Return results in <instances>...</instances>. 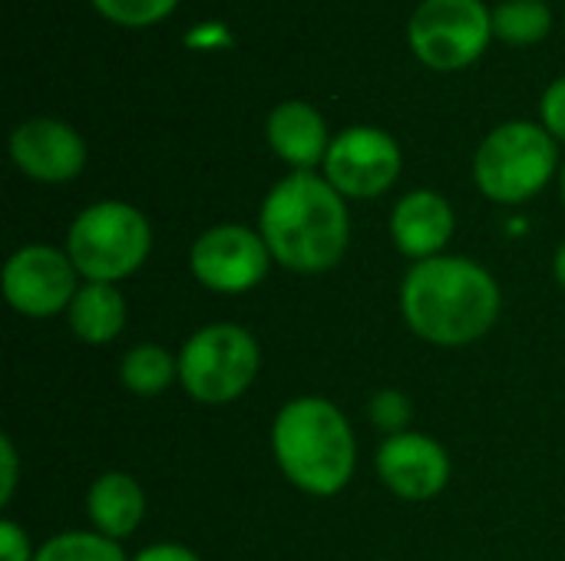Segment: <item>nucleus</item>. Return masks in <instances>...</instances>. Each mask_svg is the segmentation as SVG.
<instances>
[{
  "label": "nucleus",
  "instance_id": "obj_1",
  "mask_svg": "<svg viewBox=\"0 0 565 561\" xmlns=\"http://www.w3.org/2000/svg\"><path fill=\"white\" fill-rule=\"evenodd\" d=\"M500 284L473 258L437 255L417 261L401 284L407 327L434 347H467L500 317Z\"/></svg>",
  "mask_w": 565,
  "mask_h": 561
},
{
  "label": "nucleus",
  "instance_id": "obj_2",
  "mask_svg": "<svg viewBox=\"0 0 565 561\" xmlns=\"http://www.w3.org/2000/svg\"><path fill=\"white\" fill-rule=\"evenodd\" d=\"M258 231L281 268L295 274L331 271L351 238L348 198L318 172H291L265 195Z\"/></svg>",
  "mask_w": 565,
  "mask_h": 561
},
{
  "label": "nucleus",
  "instance_id": "obj_3",
  "mask_svg": "<svg viewBox=\"0 0 565 561\" xmlns=\"http://www.w3.org/2000/svg\"><path fill=\"white\" fill-rule=\"evenodd\" d=\"M271 450L285 479L318 499L338 496L358 466L354 430L324 397L288 400L271 423Z\"/></svg>",
  "mask_w": 565,
  "mask_h": 561
},
{
  "label": "nucleus",
  "instance_id": "obj_4",
  "mask_svg": "<svg viewBox=\"0 0 565 561\" xmlns=\"http://www.w3.org/2000/svg\"><path fill=\"white\" fill-rule=\"evenodd\" d=\"M149 251V218L136 205L119 198H106L83 208L66 231V255L86 281L119 284L146 265Z\"/></svg>",
  "mask_w": 565,
  "mask_h": 561
},
{
  "label": "nucleus",
  "instance_id": "obj_5",
  "mask_svg": "<svg viewBox=\"0 0 565 561\" xmlns=\"http://www.w3.org/2000/svg\"><path fill=\"white\" fill-rule=\"evenodd\" d=\"M556 139L526 119L497 126L473 155V182L497 205H523L536 198L556 175Z\"/></svg>",
  "mask_w": 565,
  "mask_h": 561
},
{
  "label": "nucleus",
  "instance_id": "obj_6",
  "mask_svg": "<svg viewBox=\"0 0 565 561\" xmlns=\"http://www.w3.org/2000/svg\"><path fill=\"white\" fill-rule=\"evenodd\" d=\"M262 347L238 324H205L179 350V384L202 407L235 403L258 377Z\"/></svg>",
  "mask_w": 565,
  "mask_h": 561
},
{
  "label": "nucleus",
  "instance_id": "obj_7",
  "mask_svg": "<svg viewBox=\"0 0 565 561\" xmlns=\"http://www.w3.org/2000/svg\"><path fill=\"white\" fill-rule=\"evenodd\" d=\"M493 40V10L483 0H420L407 20L414 56L437 73L473 66Z\"/></svg>",
  "mask_w": 565,
  "mask_h": 561
},
{
  "label": "nucleus",
  "instance_id": "obj_8",
  "mask_svg": "<svg viewBox=\"0 0 565 561\" xmlns=\"http://www.w3.org/2000/svg\"><path fill=\"white\" fill-rule=\"evenodd\" d=\"M189 268L212 294H248L271 268V251L262 231L245 225H215L192 241Z\"/></svg>",
  "mask_w": 565,
  "mask_h": 561
},
{
  "label": "nucleus",
  "instance_id": "obj_9",
  "mask_svg": "<svg viewBox=\"0 0 565 561\" xmlns=\"http://www.w3.org/2000/svg\"><path fill=\"white\" fill-rule=\"evenodd\" d=\"M404 169V152L397 139L377 126H351L331 139L324 155V179L344 198H377L384 195Z\"/></svg>",
  "mask_w": 565,
  "mask_h": 561
},
{
  "label": "nucleus",
  "instance_id": "obj_10",
  "mask_svg": "<svg viewBox=\"0 0 565 561\" xmlns=\"http://www.w3.org/2000/svg\"><path fill=\"white\" fill-rule=\"evenodd\" d=\"M79 291V271L70 255L50 245H23L3 265V301L23 317H53L70 311Z\"/></svg>",
  "mask_w": 565,
  "mask_h": 561
},
{
  "label": "nucleus",
  "instance_id": "obj_11",
  "mask_svg": "<svg viewBox=\"0 0 565 561\" xmlns=\"http://www.w3.org/2000/svg\"><path fill=\"white\" fill-rule=\"evenodd\" d=\"M377 476L381 483L407 503H427L440 496L450 483V453L427 433H397L387 436L377 450Z\"/></svg>",
  "mask_w": 565,
  "mask_h": 561
},
{
  "label": "nucleus",
  "instance_id": "obj_12",
  "mask_svg": "<svg viewBox=\"0 0 565 561\" xmlns=\"http://www.w3.org/2000/svg\"><path fill=\"white\" fill-rule=\"evenodd\" d=\"M10 159L26 179L63 185L86 169V142L70 122L33 116L10 132Z\"/></svg>",
  "mask_w": 565,
  "mask_h": 561
},
{
  "label": "nucleus",
  "instance_id": "obj_13",
  "mask_svg": "<svg viewBox=\"0 0 565 561\" xmlns=\"http://www.w3.org/2000/svg\"><path fill=\"white\" fill-rule=\"evenodd\" d=\"M454 228H457L454 205L434 188L407 192L404 198H397L391 212V241L404 258L414 261L437 258L454 238Z\"/></svg>",
  "mask_w": 565,
  "mask_h": 561
},
{
  "label": "nucleus",
  "instance_id": "obj_14",
  "mask_svg": "<svg viewBox=\"0 0 565 561\" xmlns=\"http://www.w3.org/2000/svg\"><path fill=\"white\" fill-rule=\"evenodd\" d=\"M265 139L271 152L285 165H291V172H315L318 165H324V155L331 149L324 116L305 99L278 103L265 119Z\"/></svg>",
  "mask_w": 565,
  "mask_h": 561
},
{
  "label": "nucleus",
  "instance_id": "obj_15",
  "mask_svg": "<svg viewBox=\"0 0 565 561\" xmlns=\"http://www.w3.org/2000/svg\"><path fill=\"white\" fill-rule=\"evenodd\" d=\"M86 516L93 532L122 542L139 529L146 516V493L129 473H103L86 493Z\"/></svg>",
  "mask_w": 565,
  "mask_h": 561
},
{
  "label": "nucleus",
  "instance_id": "obj_16",
  "mask_svg": "<svg viewBox=\"0 0 565 561\" xmlns=\"http://www.w3.org/2000/svg\"><path fill=\"white\" fill-rule=\"evenodd\" d=\"M126 314H129V304L122 298V291L116 284H103V281H86L79 284L70 311H66V321H70V331L89 344V347H103L109 341H116L126 327Z\"/></svg>",
  "mask_w": 565,
  "mask_h": 561
},
{
  "label": "nucleus",
  "instance_id": "obj_17",
  "mask_svg": "<svg viewBox=\"0 0 565 561\" xmlns=\"http://www.w3.org/2000/svg\"><path fill=\"white\" fill-rule=\"evenodd\" d=\"M119 380L136 397H156L179 380V357L159 344H136L119 360Z\"/></svg>",
  "mask_w": 565,
  "mask_h": 561
},
{
  "label": "nucleus",
  "instance_id": "obj_18",
  "mask_svg": "<svg viewBox=\"0 0 565 561\" xmlns=\"http://www.w3.org/2000/svg\"><path fill=\"white\" fill-rule=\"evenodd\" d=\"M553 30V10L546 0H503L493 7V36L507 46H536Z\"/></svg>",
  "mask_w": 565,
  "mask_h": 561
},
{
  "label": "nucleus",
  "instance_id": "obj_19",
  "mask_svg": "<svg viewBox=\"0 0 565 561\" xmlns=\"http://www.w3.org/2000/svg\"><path fill=\"white\" fill-rule=\"evenodd\" d=\"M33 561H129L122 546L99 532H60L36 549Z\"/></svg>",
  "mask_w": 565,
  "mask_h": 561
},
{
  "label": "nucleus",
  "instance_id": "obj_20",
  "mask_svg": "<svg viewBox=\"0 0 565 561\" xmlns=\"http://www.w3.org/2000/svg\"><path fill=\"white\" fill-rule=\"evenodd\" d=\"M93 10L116 23V26H126V30H146V26H156L162 20L172 17V10L182 3V0H89Z\"/></svg>",
  "mask_w": 565,
  "mask_h": 561
},
{
  "label": "nucleus",
  "instance_id": "obj_21",
  "mask_svg": "<svg viewBox=\"0 0 565 561\" xmlns=\"http://www.w3.org/2000/svg\"><path fill=\"white\" fill-rule=\"evenodd\" d=\"M367 417L377 430H384L387 436H397V433H407V427L414 420V407L401 390H377L371 397Z\"/></svg>",
  "mask_w": 565,
  "mask_h": 561
},
{
  "label": "nucleus",
  "instance_id": "obj_22",
  "mask_svg": "<svg viewBox=\"0 0 565 561\" xmlns=\"http://www.w3.org/2000/svg\"><path fill=\"white\" fill-rule=\"evenodd\" d=\"M540 116H543V129L556 142H565V76L546 86L543 103H540Z\"/></svg>",
  "mask_w": 565,
  "mask_h": 561
},
{
  "label": "nucleus",
  "instance_id": "obj_23",
  "mask_svg": "<svg viewBox=\"0 0 565 561\" xmlns=\"http://www.w3.org/2000/svg\"><path fill=\"white\" fill-rule=\"evenodd\" d=\"M36 552L30 546V536L23 532L20 522L3 519L0 522V561H33Z\"/></svg>",
  "mask_w": 565,
  "mask_h": 561
},
{
  "label": "nucleus",
  "instance_id": "obj_24",
  "mask_svg": "<svg viewBox=\"0 0 565 561\" xmlns=\"http://www.w3.org/2000/svg\"><path fill=\"white\" fill-rule=\"evenodd\" d=\"M17 473H20V460L13 450V440L3 433L0 436V503L10 506L13 493H17Z\"/></svg>",
  "mask_w": 565,
  "mask_h": 561
},
{
  "label": "nucleus",
  "instance_id": "obj_25",
  "mask_svg": "<svg viewBox=\"0 0 565 561\" xmlns=\"http://www.w3.org/2000/svg\"><path fill=\"white\" fill-rule=\"evenodd\" d=\"M129 561H202L192 549L185 546H175V542H159V546H149L142 552H136Z\"/></svg>",
  "mask_w": 565,
  "mask_h": 561
},
{
  "label": "nucleus",
  "instance_id": "obj_26",
  "mask_svg": "<svg viewBox=\"0 0 565 561\" xmlns=\"http://www.w3.org/2000/svg\"><path fill=\"white\" fill-rule=\"evenodd\" d=\"M553 274H556V281L565 288V241L556 248V258H553Z\"/></svg>",
  "mask_w": 565,
  "mask_h": 561
},
{
  "label": "nucleus",
  "instance_id": "obj_27",
  "mask_svg": "<svg viewBox=\"0 0 565 561\" xmlns=\"http://www.w3.org/2000/svg\"><path fill=\"white\" fill-rule=\"evenodd\" d=\"M559 188H563V202H565V162H563V172H559Z\"/></svg>",
  "mask_w": 565,
  "mask_h": 561
}]
</instances>
